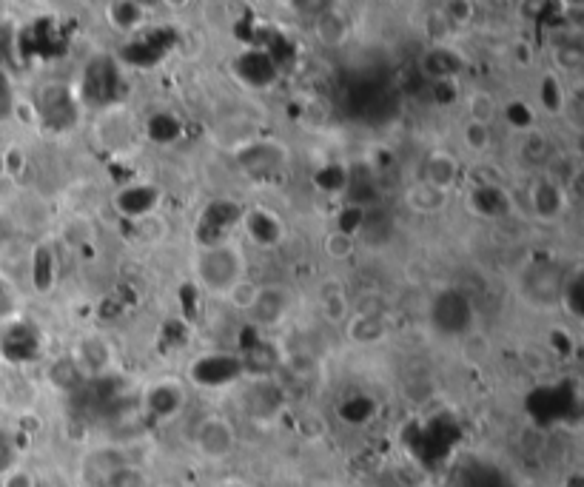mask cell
<instances>
[{"mask_svg":"<svg viewBox=\"0 0 584 487\" xmlns=\"http://www.w3.org/2000/svg\"><path fill=\"white\" fill-rule=\"evenodd\" d=\"M200 277L214 291H231L243 280V257L234 245L220 243L200 257Z\"/></svg>","mask_w":584,"mask_h":487,"instance_id":"6da1fadb","label":"cell"},{"mask_svg":"<svg viewBox=\"0 0 584 487\" xmlns=\"http://www.w3.org/2000/svg\"><path fill=\"white\" fill-rule=\"evenodd\" d=\"M120 94V75L112 57H95L83 75V97L89 106H112Z\"/></svg>","mask_w":584,"mask_h":487,"instance_id":"7a4b0ae2","label":"cell"},{"mask_svg":"<svg viewBox=\"0 0 584 487\" xmlns=\"http://www.w3.org/2000/svg\"><path fill=\"white\" fill-rule=\"evenodd\" d=\"M243 220V208L231 200H220V203H211V206L203 211L200 217V225H197V240L206 245V248H214L226 240V234L234 228V225Z\"/></svg>","mask_w":584,"mask_h":487,"instance_id":"3957f363","label":"cell"},{"mask_svg":"<svg viewBox=\"0 0 584 487\" xmlns=\"http://www.w3.org/2000/svg\"><path fill=\"white\" fill-rule=\"evenodd\" d=\"M565 285V271L556 263H533L528 274H525V294L533 302H542V305L562 302Z\"/></svg>","mask_w":584,"mask_h":487,"instance_id":"277c9868","label":"cell"},{"mask_svg":"<svg viewBox=\"0 0 584 487\" xmlns=\"http://www.w3.org/2000/svg\"><path fill=\"white\" fill-rule=\"evenodd\" d=\"M40 117L49 129L66 132L77 123V103L66 86H46L40 92Z\"/></svg>","mask_w":584,"mask_h":487,"instance_id":"5b68a950","label":"cell"},{"mask_svg":"<svg viewBox=\"0 0 584 487\" xmlns=\"http://www.w3.org/2000/svg\"><path fill=\"white\" fill-rule=\"evenodd\" d=\"M434 325L445 334H465L471 328V302L459 291H445L434 302Z\"/></svg>","mask_w":584,"mask_h":487,"instance_id":"8992f818","label":"cell"},{"mask_svg":"<svg viewBox=\"0 0 584 487\" xmlns=\"http://www.w3.org/2000/svg\"><path fill=\"white\" fill-rule=\"evenodd\" d=\"M234 72L243 80L245 86L251 89H265L271 86L277 75H280V66L271 60V55L265 49H248L243 55L234 60Z\"/></svg>","mask_w":584,"mask_h":487,"instance_id":"52a82bcc","label":"cell"},{"mask_svg":"<svg viewBox=\"0 0 584 487\" xmlns=\"http://www.w3.org/2000/svg\"><path fill=\"white\" fill-rule=\"evenodd\" d=\"M243 368H245L243 359H237V356L211 354V356H203L200 362H194L191 376H194V382H200V385L217 388V385H228V382H234L237 376L243 374Z\"/></svg>","mask_w":584,"mask_h":487,"instance_id":"ba28073f","label":"cell"},{"mask_svg":"<svg viewBox=\"0 0 584 487\" xmlns=\"http://www.w3.org/2000/svg\"><path fill=\"white\" fill-rule=\"evenodd\" d=\"M194 442H197V450H200L203 456H208V459H226L228 453L234 450L237 436H234V428L228 425L226 419L211 416V419H206V422L197 428Z\"/></svg>","mask_w":584,"mask_h":487,"instance_id":"9c48e42d","label":"cell"},{"mask_svg":"<svg viewBox=\"0 0 584 487\" xmlns=\"http://www.w3.org/2000/svg\"><path fill=\"white\" fill-rule=\"evenodd\" d=\"M171 43H174V32L171 29H154V32H146V35L134 38L123 49V57L132 66H151V63H160V57L169 52Z\"/></svg>","mask_w":584,"mask_h":487,"instance_id":"30bf717a","label":"cell"},{"mask_svg":"<svg viewBox=\"0 0 584 487\" xmlns=\"http://www.w3.org/2000/svg\"><path fill=\"white\" fill-rule=\"evenodd\" d=\"M240 163L245 166V171L257 180H265V177H274L277 171L283 169L285 157L283 151L271 143H260V146H248V149L240 151Z\"/></svg>","mask_w":584,"mask_h":487,"instance_id":"8fae6325","label":"cell"},{"mask_svg":"<svg viewBox=\"0 0 584 487\" xmlns=\"http://www.w3.org/2000/svg\"><path fill=\"white\" fill-rule=\"evenodd\" d=\"M567 405H576L573 399H567L565 391L562 388H545V391H539V394H533V402H530V408L536 416H542V419H559V416H565Z\"/></svg>","mask_w":584,"mask_h":487,"instance_id":"7c38bea8","label":"cell"},{"mask_svg":"<svg viewBox=\"0 0 584 487\" xmlns=\"http://www.w3.org/2000/svg\"><path fill=\"white\" fill-rule=\"evenodd\" d=\"M157 203V191L149 186H132L126 188L120 197H117V206L123 214H129V217H140V214H146L151 211Z\"/></svg>","mask_w":584,"mask_h":487,"instance_id":"4fadbf2b","label":"cell"},{"mask_svg":"<svg viewBox=\"0 0 584 487\" xmlns=\"http://www.w3.org/2000/svg\"><path fill=\"white\" fill-rule=\"evenodd\" d=\"M248 234L257 243L277 245L283 237V225L277 223V217L268 214V211H254V214H248Z\"/></svg>","mask_w":584,"mask_h":487,"instance_id":"5bb4252c","label":"cell"},{"mask_svg":"<svg viewBox=\"0 0 584 487\" xmlns=\"http://www.w3.org/2000/svg\"><path fill=\"white\" fill-rule=\"evenodd\" d=\"M471 203L482 217H499L508 211V194L496 186H479L473 191Z\"/></svg>","mask_w":584,"mask_h":487,"instance_id":"9a60e30c","label":"cell"},{"mask_svg":"<svg viewBox=\"0 0 584 487\" xmlns=\"http://www.w3.org/2000/svg\"><path fill=\"white\" fill-rule=\"evenodd\" d=\"M314 32H317V38L322 43H328V46H340L345 35H348V23L342 18L340 12H334V9H325L322 15H317V23H314Z\"/></svg>","mask_w":584,"mask_h":487,"instance_id":"2e32d148","label":"cell"},{"mask_svg":"<svg viewBox=\"0 0 584 487\" xmlns=\"http://www.w3.org/2000/svg\"><path fill=\"white\" fill-rule=\"evenodd\" d=\"M180 402H183L180 388H174L169 382L166 385H157V388L149 391V411L154 416H171V413H177Z\"/></svg>","mask_w":584,"mask_h":487,"instance_id":"e0dca14e","label":"cell"},{"mask_svg":"<svg viewBox=\"0 0 584 487\" xmlns=\"http://www.w3.org/2000/svg\"><path fill=\"white\" fill-rule=\"evenodd\" d=\"M453 177H456V160L448 157V154H434L425 166V183H431L434 188H445L451 186Z\"/></svg>","mask_w":584,"mask_h":487,"instance_id":"ac0fdd59","label":"cell"},{"mask_svg":"<svg viewBox=\"0 0 584 487\" xmlns=\"http://www.w3.org/2000/svg\"><path fill=\"white\" fill-rule=\"evenodd\" d=\"M445 203V191L442 188H434L431 183L419 180L416 186L408 188V206L416 208V211H436Z\"/></svg>","mask_w":584,"mask_h":487,"instance_id":"d6986e66","label":"cell"},{"mask_svg":"<svg viewBox=\"0 0 584 487\" xmlns=\"http://www.w3.org/2000/svg\"><path fill=\"white\" fill-rule=\"evenodd\" d=\"M52 382H55L57 388H63V391H75V388H80L86 382V371H83V365L77 359H63V362H57L55 368H52Z\"/></svg>","mask_w":584,"mask_h":487,"instance_id":"ffe728a7","label":"cell"},{"mask_svg":"<svg viewBox=\"0 0 584 487\" xmlns=\"http://www.w3.org/2000/svg\"><path fill=\"white\" fill-rule=\"evenodd\" d=\"M425 69H428V75L436 77V83L439 80H453V75L459 72V57L448 52V49H436L425 60Z\"/></svg>","mask_w":584,"mask_h":487,"instance_id":"44dd1931","label":"cell"},{"mask_svg":"<svg viewBox=\"0 0 584 487\" xmlns=\"http://www.w3.org/2000/svg\"><path fill=\"white\" fill-rule=\"evenodd\" d=\"M251 311H257V317L265 319V322H277L285 311V297L280 291H274V288H265V291L260 288L257 305H254Z\"/></svg>","mask_w":584,"mask_h":487,"instance_id":"7402d4cb","label":"cell"},{"mask_svg":"<svg viewBox=\"0 0 584 487\" xmlns=\"http://www.w3.org/2000/svg\"><path fill=\"white\" fill-rule=\"evenodd\" d=\"M533 206L542 217H556L562 208V188H556L553 183H542L533 194Z\"/></svg>","mask_w":584,"mask_h":487,"instance_id":"603a6c76","label":"cell"},{"mask_svg":"<svg viewBox=\"0 0 584 487\" xmlns=\"http://www.w3.org/2000/svg\"><path fill=\"white\" fill-rule=\"evenodd\" d=\"M180 134V120L169 112H157L149 120V137L157 143H171Z\"/></svg>","mask_w":584,"mask_h":487,"instance_id":"cb8c5ba5","label":"cell"},{"mask_svg":"<svg viewBox=\"0 0 584 487\" xmlns=\"http://www.w3.org/2000/svg\"><path fill=\"white\" fill-rule=\"evenodd\" d=\"M468 112H471L473 123H485L490 126L493 114H496V103L488 92H471L468 97Z\"/></svg>","mask_w":584,"mask_h":487,"instance_id":"d4e9b609","label":"cell"},{"mask_svg":"<svg viewBox=\"0 0 584 487\" xmlns=\"http://www.w3.org/2000/svg\"><path fill=\"white\" fill-rule=\"evenodd\" d=\"M9 342H12V348H9L12 359H32L35 351H38V337H35L32 331H26V328L12 331V334H9Z\"/></svg>","mask_w":584,"mask_h":487,"instance_id":"484cf974","label":"cell"},{"mask_svg":"<svg viewBox=\"0 0 584 487\" xmlns=\"http://www.w3.org/2000/svg\"><path fill=\"white\" fill-rule=\"evenodd\" d=\"M385 334V322L377 317H359L351 322V337L359 339V342H374V339H382Z\"/></svg>","mask_w":584,"mask_h":487,"instance_id":"4316f807","label":"cell"},{"mask_svg":"<svg viewBox=\"0 0 584 487\" xmlns=\"http://www.w3.org/2000/svg\"><path fill=\"white\" fill-rule=\"evenodd\" d=\"M109 18H112L114 26H120L123 32H129V29H134L143 20V9L137 3H114Z\"/></svg>","mask_w":584,"mask_h":487,"instance_id":"83f0119b","label":"cell"},{"mask_svg":"<svg viewBox=\"0 0 584 487\" xmlns=\"http://www.w3.org/2000/svg\"><path fill=\"white\" fill-rule=\"evenodd\" d=\"M52 280H55V260L46 248H40L38 257H35V285L40 291H49Z\"/></svg>","mask_w":584,"mask_h":487,"instance_id":"f1b7e54d","label":"cell"},{"mask_svg":"<svg viewBox=\"0 0 584 487\" xmlns=\"http://www.w3.org/2000/svg\"><path fill=\"white\" fill-rule=\"evenodd\" d=\"M231 302L237 305V308H243V311H251L254 305H257V297H260V288L257 285H251L248 280H240L231 291Z\"/></svg>","mask_w":584,"mask_h":487,"instance_id":"f546056e","label":"cell"},{"mask_svg":"<svg viewBox=\"0 0 584 487\" xmlns=\"http://www.w3.org/2000/svg\"><path fill=\"white\" fill-rule=\"evenodd\" d=\"M103 487H146V479H143L134 468L123 465V468L114 470L112 476H109V482Z\"/></svg>","mask_w":584,"mask_h":487,"instance_id":"4dcf8cb0","label":"cell"},{"mask_svg":"<svg viewBox=\"0 0 584 487\" xmlns=\"http://www.w3.org/2000/svg\"><path fill=\"white\" fill-rule=\"evenodd\" d=\"M325 251L334 257V260H345V257H351L354 254V237H348V234H331L328 237V243H325Z\"/></svg>","mask_w":584,"mask_h":487,"instance_id":"1f68e13d","label":"cell"},{"mask_svg":"<svg viewBox=\"0 0 584 487\" xmlns=\"http://www.w3.org/2000/svg\"><path fill=\"white\" fill-rule=\"evenodd\" d=\"M465 143L471 146L473 151H485L488 149L490 143V126H485V123H468L465 126Z\"/></svg>","mask_w":584,"mask_h":487,"instance_id":"d6a6232c","label":"cell"},{"mask_svg":"<svg viewBox=\"0 0 584 487\" xmlns=\"http://www.w3.org/2000/svg\"><path fill=\"white\" fill-rule=\"evenodd\" d=\"M317 186L325 188V191H337V188L348 186V174L340 166H328L317 174Z\"/></svg>","mask_w":584,"mask_h":487,"instance_id":"836d02e7","label":"cell"},{"mask_svg":"<svg viewBox=\"0 0 584 487\" xmlns=\"http://www.w3.org/2000/svg\"><path fill=\"white\" fill-rule=\"evenodd\" d=\"M365 208H357V206H348L345 211L340 214V234H348V237H354V231H357L359 225L365 223Z\"/></svg>","mask_w":584,"mask_h":487,"instance_id":"e575fe53","label":"cell"},{"mask_svg":"<svg viewBox=\"0 0 584 487\" xmlns=\"http://www.w3.org/2000/svg\"><path fill=\"white\" fill-rule=\"evenodd\" d=\"M374 413V402L371 399H351L345 408H342V416H348L351 422H362Z\"/></svg>","mask_w":584,"mask_h":487,"instance_id":"d590c367","label":"cell"},{"mask_svg":"<svg viewBox=\"0 0 584 487\" xmlns=\"http://www.w3.org/2000/svg\"><path fill=\"white\" fill-rule=\"evenodd\" d=\"M542 103H545L550 112H556L562 106V89L556 86L553 77H547L545 83H542Z\"/></svg>","mask_w":584,"mask_h":487,"instance_id":"8d00e7d4","label":"cell"},{"mask_svg":"<svg viewBox=\"0 0 584 487\" xmlns=\"http://www.w3.org/2000/svg\"><path fill=\"white\" fill-rule=\"evenodd\" d=\"M345 311H348V302H345L342 294H334V297L325 300V317L328 319L340 322V319H345Z\"/></svg>","mask_w":584,"mask_h":487,"instance_id":"74e56055","label":"cell"},{"mask_svg":"<svg viewBox=\"0 0 584 487\" xmlns=\"http://www.w3.org/2000/svg\"><path fill=\"white\" fill-rule=\"evenodd\" d=\"M3 487H38L35 485V476L29 470H9L6 479H3Z\"/></svg>","mask_w":584,"mask_h":487,"instance_id":"f35d334b","label":"cell"},{"mask_svg":"<svg viewBox=\"0 0 584 487\" xmlns=\"http://www.w3.org/2000/svg\"><path fill=\"white\" fill-rule=\"evenodd\" d=\"M582 49L579 46H565V49H559V63H565L567 69H576L579 63H582Z\"/></svg>","mask_w":584,"mask_h":487,"instance_id":"ab89813d","label":"cell"},{"mask_svg":"<svg viewBox=\"0 0 584 487\" xmlns=\"http://www.w3.org/2000/svg\"><path fill=\"white\" fill-rule=\"evenodd\" d=\"M508 117L510 123H516V126H530V120H533L528 109H525V103H510Z\"/></svg>","mask_w":584,"mask_h":487,"instance_id":"60d3db41","label":"cell"},{"mask_svg":"<svg viewBox=\"0 0 584 487\" xmlns=\"http://www.w3.org/2000/svg\"><path fill=\"white\" fill-rule=\"evenodd\" d=\"M12 109V89H9V80L0 75V114H6Z\"/></svg>","mask_w":584,"mask_h":487,"instance_id":"b9f144b4","label":"cell"}]
</instances>
